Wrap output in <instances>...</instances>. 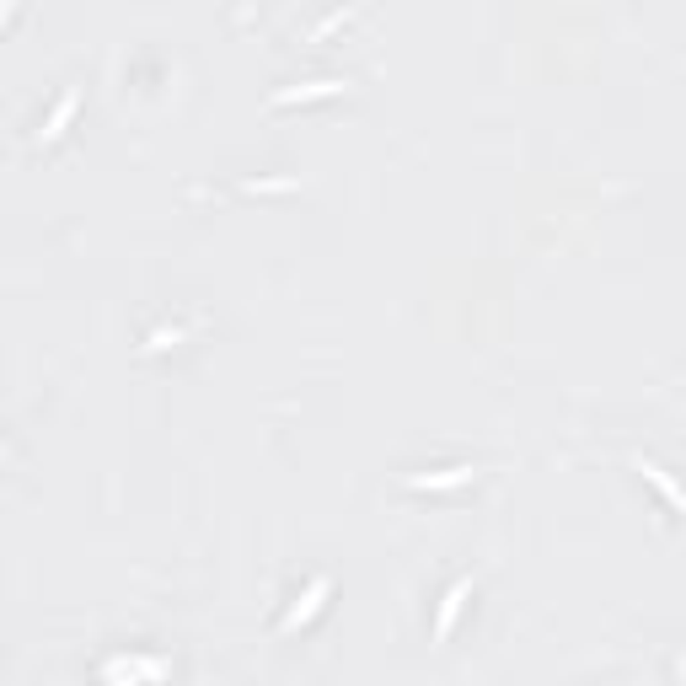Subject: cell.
<instances>
[{
	"mask_svg": "<svg viewBox=\"0 0 686 686\" xmlns=\"http://www.w3.org/2000/svg\"><path fill=\"white\" fill-rule=\"evenodd\" d=\"M343 81H317V86H289V92H274L269 103L274 108H285V103H306V97H338Z\"/></svg>",
	"mask_w": 686,
	"mask_h": 686,
	"instance_id": "obj_1",
	"label": "cell"
},
{
	"mask_svg": "<svg viewBox=\"0 0 686 686\" xmlns=\"http://www.w3.org/2000/svg\"><path fill=\"white\" fill-rule=\"evenodd\" d=\"M466 595H472V584L461 579L456 590L446 595V606H440V617H435V638H451V628H456V612H461V601H466Z\"/></svg>",
	"mask_w": 686,
	"mask_h": 686,
	"instance_id": "obj_2",
	"label": "cell"
},
{
	"mask_svg": "<svg viewBox=\"0 0 686 686\" xmlns=\"http://www.w3.org/2000/svg\"><path fill=\"white\" fill-rule=\"evenodd\" d=\"M638 472H643V477H649V483H654V488H660V494H665V499H671V505H676V510L686 514V494L676 488V483H671V477H665V472H660V466H654V461H643V456H638Z\"/></svg>",
	"mask_w": 686,
	"mask_h": 686,
	"instance_id": "obj_3",
	"label": "cell"
},
{
	"mask_svg": "<svg viewBox=\"0 0 686 686\" xmlns=\"http://www.w3.org/2000/svg\"><path fill=\"white\" fill-rule=\"evenodd\" d=\"M472 477V466H456V472H440V477H407L413 488H456V483H466Z\"/></svg>",
	"mask_w": 686,
	"mask_h": 686,
	"instance_id": "obj_4",
	"label": "cell"
},
{
	"mask_svg": "<svg viewBox=\"0 0 686 686\" xmlns=\"http://www.w3.org/2000/svg\"><path fill=\"white\" fill-rule=\"evenodd\" d=\"M70 113H75V92H70V97H64V103L54 108V118H49V129H44V140H59V129L70 123Z\"/></svg>",
	"mask_w": 686,
	"mask_h": 686,
	"instance_id": "obj_5",
	"label": "cell"
}]
</instances>
